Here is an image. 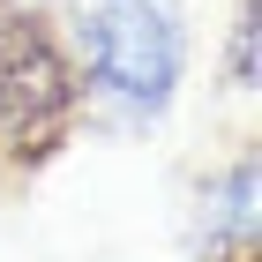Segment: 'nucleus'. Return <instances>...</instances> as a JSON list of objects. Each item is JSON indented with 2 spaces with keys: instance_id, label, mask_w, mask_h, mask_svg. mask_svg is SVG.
<instances>
[{
  "instance_id": "1",
  "label": "nucleus",
  "mask_w": 262,
  "mask_h": 262,
  "mask_svg": "<svg viewBox=\"0 0 262 262\" xmlns=\"http://www.w3.org/2000/svg\"><path fill=\"white\" fill-rule=\"evenodd\" d=\"M75 38V98L113 127H150L172 113L187 75L180 0H60Z\"/></svg>"
},
{
  "instance_id": "2",
  "label": "nucleus",
  "mask_w": 262,
  "mask_h": 262,
  "mask_svg": "<svg viewBox=\"0 0 262 262\" xmlns=\"http://www.w3.org/2000/svg\"><path fill=\"white\" fill-rule=\"evenodd\" d=\"M75 113V68L38 8L0 0V142H38Z\"/></svg>"
},
{
  "instance_id": "3",
  "label": "nucleus",
  "mask_w": 262,
  "mask_h": 262,
  "mask_svg": "<svg viewBox=\"0 0 262 262\" xmlns=\"http://www.w3.org/2000/svg\"><path fill=\"white\" fill-rule=\"evenodd\" d=\"M255 232H262V165H255V150H240L195 195V255L202 262H247Z\"/></svg>"
},
{
  "instance_id": "4",
  "label": "nucleus",
  "mask_w": 262,
  "mask_h": 262,
  "mask_svg": "<svg viewBox=\"0 0 262 262\" xmlns=\"http://www.w3.org/2000/svg\"><path fill=\"white\" fill-rule=\"evenodd\" d=\"M232 90H255V0L240 8V23H232Z\"/></svg>"
}]
</instances>
